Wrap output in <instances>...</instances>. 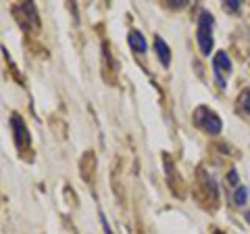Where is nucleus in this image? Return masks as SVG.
Returning <instances> with one entry per match:
<instances>
[{
  "mask_svg": "<svg viewBox=\"0 0 250 234\" xmlns=\"http://www.w3.org/2000/svg\"><path fill=\"white\" fill-rule=\"evenodd\" d=\"M13 17L17 19L19 27L27 34H38L42 27V21H40V13H38V6L36 2H19V4H13Z\"/></svg>",
  "mask_w": 250,
  "mask_h": 234,
  "instance_id": "nucleus-1",
  "label": "nucleus"
},
{
  "mask_svg": "<svg viewBox=\"0 0 250 234\" xmlns=\"http://www.w3.org/2000/svg\"><path fill=\"white\" fill-rule=\"evenodd\" d=\"M213 25H215V19L208 11H200L198 19H196V42H198V48L200 52L208 57L213 52Z\"/></svg>",
  "mask_w": 250,
  "mask_h": 234,
  "instance_id": "nucleus-2",
  "label": "nucleus"
},
{
  "mask_svg": "<svg viewBox=\"0 0 250 234\" xmlns=\"http://www.w3.org/2000/svg\"><path fill=\"white\" fill-rule=\"evenodd\" d=\"M194 123L205 132V134L208 136H219L221 134V130H223V121H221V117H219L213 109L210 107H205V105H200L194 109Z\"/></svg>",
  "mask_w": 250,
  "mask_h": 234,
  "instance_id": "nucleus-3",
  "label": "nucleus"
},
{
  "mask_svg": "<svg viewBox=\"0 0 250 234\" xmlns=\"http://www.w3.org/2000/svg\"><path fill=\"white\" fill-rule=\"evenodd\" d=\"M11 130H13V138H15V144H17V151L21 155H25V151H29V144H31V138H29V130L23 121V117L19 113H13L11 115Z\"/></svg>",
  "mask_w": 250,
  "mask_h": 234,
  "instance_id": "nucleus-4",
  "label": "nucleus"
},
{
  "mask_svg": "<svg viewBox=\"0 0 250 234\" xmlns=\"http://www.w3.org/2000/svg\"><path fill=\"white\" fill-rule=\"evenodd\" d=\"M198 192H200V201L205 203V205L207 203H213V207H215L219 203V190H217L213 176L202 167H198Z\"/></svg>",
  "mask_w": 250,
  "mask_h": 234,
  "instance_id": "nucleus-5",
  "label": "nucleus"
},
{
  "mask_svg": "<svg viewBox=\"0 0 250 234\" xmlns=\"http://www.w3.org/2000/svg\"><path fill=\"white\" fill-rule=\"evenodd\" d=\"M213 71H215V80L219 84V88H225V75L231 71V59L225 50L215 52L213 57Z\"/></svg>",
  "mask_w": 250,
  "mask_h": 234,
  "instance_id": "nucleus-6",
  "label": "nucleus"
},
{
  "mask_svg": "<svg viewBox=\"0 0 250 234\" xmlns=\"http://www.w3.org/2000/svg\"><path fill=\"white\" fill-rule=\"evenodd\" d=\"M154 52H156V59H159V63L167 69L171 65V48H169V44L165 42V38L159 36V34L154 36Z\"/></svg>",
  "mask_w": 250,
  "mask_h": 234,
  "instance_id": "nucleus-7",
  "label": "nucleus"
},
{
  "mask_svg": "<svg viewBox=\"0 0 250 234\" xmlns=\"http://www.w3.org/2000/svg\"><path fill=\"white\" fill-rule=\"evenodd\" d=\"M127 46L136 54L148 52V42H146V38H144V34L140 32V29H129V34H127Z\"/></svg>",
  "mask_w": 250,
  "mask_h": 234,
  "instance_id": "nucleus-8",
  "label": "nucleus"
},
{
  "mask_svg": "<svg viewBox=\"0 0 250 234\" xmlns=\"http://www.w3.org/2000/svg\"><path fill=\"white\" fill-rule=\"evenodd\" d=\"M238 109L244 115H250V88L240 92V96H238Z\"/></svg>",
  "mask_w": 250,
  "mask_h": 234,
  "instance_id": "nucleus-9",
  "label": "nucleus"
},
{
  "mask_svg": "<svg viewBox=\"0 0 250 234\" xmlns=\"http://www.w3.org/2000/svg\"><path fill=\"white\" fill-rule=\"evenodd\" d=\"M246 201H248V190H246V186L240 184L238 188H236V192H233V203H236L238 207H242Z\"/></svg>",
  "mask_w": 250,
  "mask_h": 234,
  "instance_id": "nucleus-10",
  "label": "nucleus"
},
{
  "mask_svg": "<svg viewBox=\"0 0 250 234\" xmlns=\"http://www.w3.org/2000/svg\"><path fill=\"white\" fill-rule=\"evenodd\" d=\"M98 217H100V226H103L104 234H115V232H113V228L108 226V220H106V215H104L103 209H98Z\"/></svg>",
  "mask_w": 250,
  "mask_h": 234,
  "instance_id": "nucleus-11",
  "label": "nucleus"
},
{
  "mask_svg": "<svg viewBox=\"0 0 250 234\" xmlns=\"http://www.w3.org/2000/svg\"><path fill=\"white\" fill-rule=\"evenodd\" d=\"M225 6H228L229 11H238L240 9V2H238V0H225Z\"/></svg>",
  "mask_w": 250,
  "mask_h": 234,
  "instance_id": "nucleus-12",
  "label": "nucleus"
},
{
  "mask_svg": "<svg viewBox=\"0 0 250 234\" xmlns=\"http://www.w3.org/2000/svg\"><path fill=\"white\" fill-rule=\"evenodd\" d=\"M228 180H229V184H233V186H240V184H238V174H236V169H231V171H229Z\"/></svg>",
  "mask_w": 250,
  "mask_h": 234,
  "instance_id": "nucleus-13",
  "label": "nucleus"
},
{
  "mask_svg": "<svg viewBox=\"0 0 250 234\" xmlns=\"http://www.w3.org/2000/svg\"><path fill=\"white\" fill-rule=\"evenodd\" d=\"M244 217H246V222H248V226H250V209H246V213H244Z\"/></svg>",
  "mask_w": 250,
  "mask_h": 234,
  "instance_id": "nucleus-14",
  "label": "nucleus"
},
{
  "mask_svg": "<svg viewBox=\"0 0 250 234\" xmlns=\"http://www.w3.org/2000/svg\"><path fill=\"white\" fill-rule=\"evenodd\" d=\"M213 234H225V232H221V230H215V232H213Z\"/></svg>",
  "mask_w": 250,
  "mask_h": 234,
  "instance_id": "nucleus-15",
  "label": "nucleus"
}]
</instances>
